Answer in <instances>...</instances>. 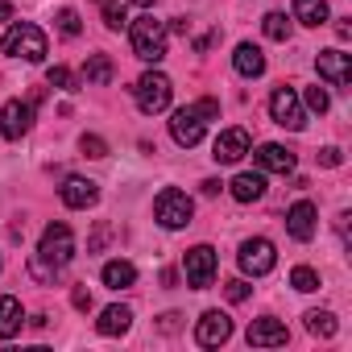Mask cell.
Wrapping results in <instances>:
<instances>
[{"mask_svg":"<svg viewBox=\"0 0 352 352\" xmlns=\"http://www.w3.org/2000/svg\"><path fill=\"white\" fill-rule=\"evenodd\" d=\"M71 257H75V236H71V228H67V224H46L42 245H38V253L30 257V274H34L38 282H54L58 270H63Z\"/></svg>","mask_w":352,"mask_h":352,"instance_id":"obj_1","label":"cell"},{"mask_svg":"<svg viewBox=\"0 0 352 352\" xmlns=\"http://www.w3.org/2000/svg\"><path fill=\"white\" fill-rule=\"evenodd\" d=\"M212 116H220V104H216V100H199V104H191V108H179V112H174V120H170L174 141L187 145V149L199 145V141H204V129H208Z\"/></svg>","mask_w":352,"mask_h":352,"instance_id":"obj_2","label":"cell"},{"mask_svg":"<svg viewBox=\"0 0 352 352\" xmlns=\"http://www.w3.org/2000/svg\"><path fill=\"white\" fill-rule=\"evenodd\" d=\"M129 38H133V54H137L141 63H162V58H166V25L153 21L149 13L129 25Z\"/></svg>","mask_w":352,"mask_h":352,"instance_id":"obj_3","label":"cell"},{"mask_svg":"<svg viewBox=\"0 0 352 352\" xmlns=\"http://www.w3.org/2000/svg\"><path fill=\"white\" fill-rule=\"evenodd\" d=\"M5 54L25 58V63H42V58H46V34H42L34 21H17V25L5 34Z\"/></svg>","mask_w":352,"mask_h":352,"instance_id":"obj_4","label":"cell"},{"mask_svg":"<svg viewBox=\"0 0 352 352\" xmlns=\"http://www.w3.org/2000/svg\"><path fill=\"white\" fill-rule=\"evenodd\" d=\"M153 216H157V224H162V228H187V224H191V216H195V204H191V195L166 187V191L153 199Z\"/></svg>","mask_w":352,"mask_h":352,"instance_id":"obj_5","label":"cell"},{"mask_svg":"<svg viewBox=\"0 0 352 352\" xmlns=\"http://www.w3.org/2000/svg\"><path fill=\"white\" fill-rule=\"evenodd\" d=\"M133 96H137V108H141L145 116H153V112H162V108L170 104L174 87H170V79H166L162 71H149V75H141V79L133 83Z\"/></svg>","mask_w":352,"mask_h":352,"instance_id":"obj_6","label":"cell"},{"mask_svg":"<svg viewBox=\"0 0 352 352\" xmlns=\"http://www.w3.org/2000/svg\"><path fill=\"white\" fill-rule=\"evenodd\" d=\"M270 116H274V124L294 129V133L307 124V112H302V104H298V96H294L290 87H274V96H270Z\"/></svg>","mask_w":352,"mask_h":352,"instance_id":"obj_7","label":"cell"},{"mask_svg":"<svg viewBox=\"0 0 352 352\" xmlns=\"http://www.w3.org/2000/svg\"><path fill=\"white\" fill-rule=\"evenodd\" d=\"M315 71H319V79H327L331 87L348 91V83H352V54H344V50H319Z\"/></svg>","mask_w":352,"mask_h":352,"instance_id":"obj_8","label":"cell"},{"mask_svg":"<svg viewBox=\"0 0 352 352\" xmlns=\"http://www.w3.org/2000/svg\"><path fill=\"white\" fill-rule=\"evenodd\" d=\"M274 261H278V253H274V245H270L265 236H253V241L241 245V270H245V274L261 278V274L274 270Z\"/></svg>","mask_w":352,"mask_h":352,"instance_id":"obj_9","label":"cell"},{"mask_svg":"<svg viewBox=\"0 0 352 352\" xmlns=\"http://www.w3.org/2000/svg\"><path fill=\"white\" fill-rule=\"evenodd\" d=\"M212 278H216V249L212 245H195L187 253V282H191V290H208Z\"/></svg>","mask_w":352,"mask_h":352,"instance_id":"obj_10","label":"cell"},{"mask_svg":"<svg viewBox=\"0 0 352 352\" xmlns=\"http://www.w3.org/2000/svg\"><path fill=\"white\" fill-rule=\"evenodd\" d=\"M30 124H34V104H25V100H9L5 108H0V133H5L9 141L25 137Z\"/></svg>","mask_w":352,"mask_h":352,"instance_id":"obj_11","label":"cell"},{"mask_svg":"<svg viewBox=\"0 0 352 352\" xmlns=\"http://www.w3.org/2000/svg\"><path fill=\"white\" fill-rule=\"evenodd\" d=\"M228 336H232V319H228L224 311H204V315H199V323H195V340H199L204 348H220Z\"/></svg>","mask_w":352,"mask_h":352,"instance_id":"obj_12","label":"cell"},{"mask_svg":"<svg viewBox=\"0 0 352 352\" xmlns=\"http://www.w3.org/2000/svg\"><path fill=\"white\" fill-rule=\"evenodd\" d=\"M245 153H249V133H245V129H224V133L216 137L212 157H216L220 166H232V162H241Z\"/></svg>","mask_w":352,"mask_h":352,"instance_id":"obj_13","label":"cell"},{"mask_svg":"<svg viewBox=\"0 0 352 352\" xmlns=\"http://www.w3.org/2000/svg\"><path fill=\"white\" fill-rule=\"evenodd\" d=\"M290 340V331H286V323H278V319H253L249 323V344L253 348H282Z\"/></svg>","mask_w":352,"mask_h":352,"instance_id":"obj_14","label":"cell"},{"mask_svg":"<svg viewBox=\"0 0 352 352\" xmlns=\"http://www.w3.org/2000/svg\"><path fill=\"white\" fill-rule=\"evenodd\" d=\"M315 204H307V199H298L290 212H286V228H290V236L294 241H311L315 236Z\"/></svg>","mask_w":352,"mask_h":352,"instance_id":"obj_15","label":"cell"},{"mask_svg":"<svg viewBox=\"0 0 352 352\" xmlns=\"http://www.w3.org/2000/svg\"><path fill=\"white\" fill-rule=\"evenodd\" d=\"M58 195H63V204H67V208H91L100 191H96V183H91V179H67V183L58 187Z\"/></svg>","mask_w":352,"mask_h":352,"instance_id":"obj_16","label":"cell"},{"mask_svg":"<svg viewBox=\"0 0 352 352\" xmlns=\"http://www.w3.org/2000/svg\"><path fill=\"white\" fill-rule=\"evenodd\" d=\"M232 67H236L245 79H257V75H265V54H261L253 42H241L236 54H232Z\"/></svg>","mask_w":352,"mask_h":352,"instance_id":"obj_17","label":"cell"},{"mask_svg":"<svg viewBox=\"0 0 352 352\" xmlns=\"http://www.w3.org/2000/svg\"><path fill=\"white\" fill-rule=\"evenodd\" d=\"M257 166H261V170H274V174H290V170H294V153H290L286 145H274V141H270V145L257 149Z\"/></svg>","mask_w":352,"mask_h":352,"instance_id":"obj_18","label":"cell"},{"mask_svg":"<svg viewBox=\"0 0 352 352\" xmlns=\"http://www.w3.org/2000/svg\"><path fill=\"white\" fill-rule=\"evenodd\" d=\"M228 191H232L236 204H253V199L265 195V179H261V174H236V179L228 183Z\"/></svg>","mask_w":352,"mask_h":352,"instance_id":"obj_19","label":"cell"},{"mask_svg":"<svg viewBox=\"0 0 352 352\" xmlns=\"http://www.w3.org/2000/svg\"><path fill=\"white\" fill-rule=\"evenodd\" d=\"M21 302L13 294H0V340H13L21 331Z\"/></svg>","mask_w":352,"mask_h":352,"instance_id":"obj_20","label":"cell"},{"mask_svg":"<svg viewBox=\"0 0 352 352\" xmlns=\"http://www.w3.org/2000/svg\"><path fill=\"white\" fill-rule=\"evenodd\" d=\"M129 323H133V311L129 307H104V315H100V336H124L129 331Z\"/></svg>","mask_w":352,"mask_h":352,"instance_id":"obj_21","label":"cell"},{"mask_svg":"<svg viewBox=\"0 0 352 352\" xmlns=\"http://www.w3.org/2000/svg\"><path fill=\"white\" fill-rule=\"evenodd\" d=\"M100 278H104V286L124 290V286H133V282H137V270H133L129 261H108V265L100 270Z\"/></svg>","mask_w":352,"mask_h":352,"instance_id":"obj_22","label":"cell"},{"mask_svg":"<svg viewBox=\"0 0 352 352\" xmlns=\"http://www.w3.org/2000/svg\"><path fill=\"white\" fill-rule=\"evenodd\" d=\"M294 21L302 25H323L327 21V0H294Z\"/></svg>","mask_w":352,"mask_h":352,"instance_id":"obj_23","label":"cell"},{"mask_svg":"<svg viewBox=\"0 0 352 352\" xmlns=\"http://www.w3.org/2000/svg\"><path fill=\"white\" fill-rule=\"evenodd\" d=\"M112 75H116V67H112V58H108V54H91V58H87V67H83V79H87V83H96V87L112 83Z\"/></svg>","mask_w":352,"mask_h":352,"instance_id":"obj_24","label":"cell"},{"mask_svg":"<svg viewBox=\"0 0 352 352\" xmlns=\"http://www.w3.org/2000/svg\"><path fill=\"white\" fill-rule=\"evenodd\" d=\"M302 319H307V331L311 336H319V340H331L336 336V315L331 311H307Z\"/></svg>","mask_w":352,"mask_h":352,"instance_id":"obj_25","label":"cell"},{"mask_svg":"<svg viewBox=\"0 0 352 352\" xmlns=\"http://www.w3.org/2000/svg\"><path fill=\"white\" fill-rule=\"evenodd\" d=\"M261 30H265V38H270V42H286V38H290V21H286L282 13H265Z\"/></svg>","mask_w":352,"mask_h":352,"instance_id":"obj_26","label":"cell"},{"mask_svg":"<svg viewBox=\"0 0 352 352\" xmlns=\"http://www.w3.org/2000/svg\"><path fill=\"white\" fill-rule=\"evenodd\" d=\"M290 286H294V290H302V294H311V290H319V274H315L311 265H294Z\"/></svg>","mask_w":352,"mask_h":352,"instance_id":"obj_27","label":"cell"},{"mask_svg":"<svg viewBox=\"0 0 352 352\" xmlns=\"http://www.w3.org/2000/svg\"><path fill=\"white\" fill-rule=\"evenodd\" d=\"M54 21H58V30H63L67 38H79V34H83V21H79V13H75V9H58V17H54Z\"/></svg>","mask_w":352,"mask_h":352,"instance_id":"obj_28","label":"cell"},{"mask_svg":"<svg viewBox=\"0 0 352 352\" xmlns=\"http://www.w3.org/2000/svg\"><path fill=\"white\" fill-rule=\"evenodd\" d=\"M100 5H104V25L120 30L124 25V0H100Z\"/></svg>","mask_w":352,"mask_h":352,"instance_id":"obj_29","label":"cell"},{"mask_svg":"<svg viewBox=\"0 0 352 352\" xmlns=\"http://www.w3.org/2000/svg\"><path fill=\"white\" fill-rule=\"evenodd\" d=\"M79 149H83L87 157H108V145H104V137H96V133H83Z\"/></svg>","mask_w":352,"mask_h":352,"instance_id":"obj_30","label":"cell"},{"mask_svg":"<svg viewBox=\"0 0 352 352\" xmlns=\"http://www.w3.org/2000/svg\"><path fill=\"white\" fill-rule=\"evenodd\" d=\"M46 79H50V87H63V91H79L67 67H50V75H46Z\"/></svg>","mask_w":352,"mask_h":352,"instance_id":"obj_31","label":"cell"},{"mask_svg":"<svg viewBox=\"0 0 352 352\" xmlns=\"http://www.w3.org/2000/svg\"><path fill=\"white\" fill-rule=\"evenodd\" d=\"M307 108H315V112H327V108H331L327 91H323V87H307Z\"/></svg>","mask_w":352,"mask_h":352,"instance_id":"obj_32","label":"cell"},{"mask_svg":"<svg viewBox=\"0 0 352 352\" xmlns=\"http://www.w3.org/2000/svg\"><path fill=\"white\" fill-rule=\"evenodd\" d=\"M224 294H228V302H245V298H249V282H241V278H236V282H228V286H224Z\"/></svg>","mask_w":352,"mask_h":352,"instance_id":"obj_33","label":"cell"},{"mask_svg":"<svg viewBox=\"0 0 352 352\" xmlns=\"http://www.w3.org/2000/svg\"><path fill=\"white\" fill-rule=\"evenodd\" d=\"M319 166H344V153L336 145H327V149H319Z\"/></svg>","mask_w":352,"mask_h":352,"instance_id":"obj_34","label":"cell"},{"mask_svg":"<svg viewBox=\"0 0 352 352\" xmlns=\"http://www.w3.org/2000/svg\"><path fill=\"white\" fill-rule=\"evenodd\" d=\"M71 302H75L79 311H87V307H91V294H87L83 286H75V294H71Z\"/></svg>","mask_w":352,"mask_h":352,"instance_id":"obj_35","label":"cell"},{"mask_svg":"<svg viewBox=\"0 0 352 352\" xmlns=\"http://www.w3.org/2000/svg\"><path fill=\"white\" fill-rule=\"evenodd\" d=\"M179 319L183 315H162V331H174V327H179Z\"/></svg>","mask_w":352,"mask_h":352,"instance_id":"obj_36","label":"cell"},{"mask_svg":"<svg viewBox=\"0 0 352 352\" xmlns=\"http://www.w3.org/2000/svg\"><path fill=\"white\" fill-rule=\"evenodd\" d=\"M336 38H340V42H348V38H352V25H348V21H340V25H336Z\"/></svg>","mask_w":352,"mask_h":352,"instance_id":"obj_37","label":"cell"},{"mask_svg":"<svg viewBox=\"0 0 352 352\" xmlns=\"http://www.w3.org/2000/svg\"><path fill=\"white\" fill-rule=\"evenodd\" d=\"M13 17V5H9V0H0V21H9Z\"/></svg>","mask_w":352,"mask_h":352,"instance_id":"obj_38","label":"cell"},{"mask_svg":"<svg viewBox=\"0 0 352 352\" xmlns=\"http://www.w3.org/2000/svg\"><path fill=\"white\" fill-rule=\"evenodd\" d=\"M133 5H153V0H133Z\"/></svg>","mask_w":352,"mask_h":352,"instance_id":"obj_39","label":"cell"}]
</instances>
